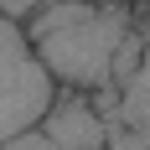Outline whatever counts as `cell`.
<instances>
[{
  "instance_id": "obj_1",
  "label": "cell",
  "mask_w": 150,
  "mask_h": 150,
  "mask_svg": "<svg viewBox=\"0 0 150 150\" xmlns=\"http://www.w3.org/2000/svg\"><path fill=\"white\" fill-rule=\"evenodd\" d=\"M21 31H26L31 52L42 57V67L52 73V83L73 93H98L119 83L145 47L135 36V11L124 0L114 5L57 0V5H42Z\"/></svg>"
},
{
  "instance_id": "obj_2",
  "label": "cell",
  "mask_w": 150,
  "mask_h": 150,
  "mask_svg": "<svg viewBox=\"0 0 150 150\" xmlns=\"http://www.w3.org/2000/svg\"><path fill=\"white\" fill-rule=\"evenodd\" d=\"M57 83L42 67V57L31 52L26 31L11 16H0V145L16 135H26L47 119V109L57 104Z\"/></svg>"
},
{
  "instance_id": "obj_3",
  "label": "cell",
  "mask_w": 150,
  "mask_h": 150,
  "mask_svg": "<svg viewBox=\"0 0 150 150\" xmlns=\"http://www.w3.org/2000/svg\"><path fill=\"white\" fill-rule=\"evenodd\" d=\"M42 135L52 140L57 150H98V145H104V119L88 109L83 93L62 88L57 104L47 109V119H42Z\"/></svg>"
},
{
  "instance_id": "obj_4",
  "label": "cell",
  "mask_w": 150,
  "mask_h": 150,
  "mask_svg": "<svg viewBox=\"0 0 150 150\" xmlns=\"http://www.w3.org/2000/svg\"><path fill=\"white\" fill-rule=\"evenodd\" d=\"M42 5H57V0H0V16H11L16 26H26ZM88 5H114V0H88Z\"/></svg>"
},
{
  "instance_id": "obj_5",
  "label": "cell",
  "mask_w": 150,
  "mask_h": 150,
  "mask_svg": "<svg viewBox=\"0 0 150 150\" xmlns=\"http://www.w3.org/2000/svg\"><path fill=\"white\" fill-rule=\"evenodd\" d=\"M0 150H57V145H52V140L42 135V124H36V129H26V135H16V140H5Z\"/></svg>"
}]
</instances>
